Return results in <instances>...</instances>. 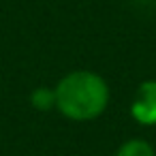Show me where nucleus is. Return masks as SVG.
Returning a JSON list of instances; mask_svg holds the SVG:
<instances>
[{
	"instance_id": "obj_1",
	"label": "nucleus",
	"mask_w": 156,
	"mask_h": 156,
	"mask_svg": "<svg viewBox=\"0 0 156 156\" xmlns=\"http://www.w3.org/2000/svg\"><path fill=\"white\" fill-rule=\"evenodd\" d=\"M56 109L71 122L96 120L109 105V86L94 71H71L54 88Z\"/></svg>"
},
{
	"instance_id": "obj_2",
	"label": "nucleus",
	"mask_w": 156,
	"mask_h": 156,
	"mask_svg": "<svg viewBox=\"0 0 156 156\" xmlns=\"http://www.w3.org/2000/svg\"><path fill=\"white\" fill-rule=\"evenodd\" d=\"M130 115L141 126H156V79L139 83L130 103Z\"/></svg>"
},
{
	"instance_id": "obj_3",
	"label": "nucleus",
	"mask_w": 156,
	"mask_h": 156,
	"mask_svg": "<svg viewBox=\"0 0 156 156\" xmlns=\"http://www.w3.org/2000/svg\"><path fill=\"white\" fill-rule=\"evenodd\" d=\"M115 156H156V150L145 139H128L115 150Z\"/></svg>"
},
{
	"instance_id": "obj_4",
	"label": "nucleus",
	"mask_w": 156,
	"mask_h": 156,
	"mask_svg": "<svg viewBox=\"0 0 156 156\" xmlns=\"http://www.w3.org/2000/svg\"><path fill=\"white\" fill-rule=\"evenodd\" d=\"M30 101H32V107H34V109H41V111H47V109L56 107V96H54V90H49V88H45V86L37 88V90L32 92Z\"/></svg>"
}]
</instances>
